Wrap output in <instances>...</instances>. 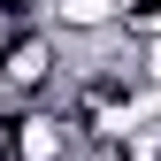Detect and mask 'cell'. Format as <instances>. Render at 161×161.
<instances>
[{
  "mask_svg": "<svg viewBox=\"0 0 161 161\" xmlns=\"http://www.w3.org/2000/svg\"><path fill=\"white\" fill-rule=\"evenodd\" d=\"M85 161H115V153H85Z\"/></svg>",
  "mask_w": 161,
  "mask_h": 161,
  "instance_id": "3957f363",
  "label": "cell"
},
{
  "mask_svg": "<svg viewBox=\"0 0 161 161\" xmlns=\"http://www.w3.org/2000/svg\"><path fill=\"white\" fill-rule=\"evenodd\" d=\"M69 85V46L54 38L46 23H23V31H8L0 38V100H62Z\"/></svg>",
  "mask_w": 161,
  "mask_h": 161,
  "instance_id": "6da1fadb",
  "label": "cell"
},
{
  "mask_svg": "<svg viewBox=\"0 0 161 161\" xmlns=\"http://www.w3.org/2000/svg\"><path fill=\"white\" fill-rule=\"evenodd\" d=\"M46 31L62 46H92V38L123 31V0H46Z\"/></svg>",
  "mask_w": 161,
  "mask_h": 161,
  "instance_id": "7a4b0ae2",
  "label": "cell"
}]
</instances>
